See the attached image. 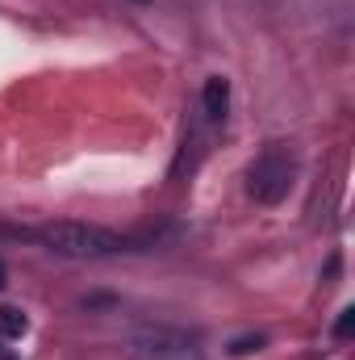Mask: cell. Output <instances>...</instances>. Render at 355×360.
I'll list each match as a JSON object with an SVG mask.
<instances>
[{
    "label": "cell",
    "instance_id": "cell-1",
    "mask_svg": "<svg viewBox=\"0 0 355 360\" xmlns=\"http://www.w3.org/2000/svg\"><path fill=\"white\" fill-rule=\"evenodd\" d=\"M38 243L55 256H67V260H105V256L130 252L126 235H117L109 226H96V222H76V218L38 226Z\"/></svg>",
    "mask_w": 355,
    "mask_h": 360
},
{
    "label": "cell",
    "instance_id": "cell-2",
    "mask_svg": "<svg viewBox=\"0 0 355 360\" xmlns=\"http://www.w3.org/2000/svg\"><path fill=\"white\" fill-rule=\"evenodd\" d=\"M297 184V155L284 143H272L255 155V164L247 168V193L260 205H280Z\"/></svg>",
    "mask_w": 355,
    "mask_h": 360
},
{
    "label": "cell",
    "instance_id": "cell-3",
    "mask_svg": "<svg viewBox=\"0 0 355 360\" xmlns=\"http://www.w3.org/2000/svg\"><path fill=\"white\" fill-rule=\"evenodd\" d=\"M126 360H205V348L196 335L180 327H138L121 344Z\"/></svg>",
    "mask_w": 355,
    "mask_h": 360
},
{
    "label": "cell",
    "instance_id": "cell-4",
    "mask_svg": "<svg viewBox=\"0 0 355 360\" xmlns=\"http://www.w3.org/2000/svg\"><path fill=\"white\" fill-rule=\"evenodd\" d=\"M201 109H205V117H209L213 126L226 122V113H230V80H226V76H209V80H205V89H201Z\"/></svg>",
    "mask_w": 355,
    "mask_h": 360
},
{
    "label": "cell",
    "instance_id": "cell-5",
    "mask_svg": "<svg viewBox=\"0 0 355 360\" xmlns=\"http://www.w3.org/2000/svg\"><path fill=\"white\" fill-rule=\"evenodd\" d=\"M29 331V319L17 306H0V340H21Z\"/></svg>",
    "mask_w": 355,
    "mask_h": 360
},
{
    "label": "cell",
    "instance_id": "cell-6",
    "mask_svg": "<svg viewBox=\"0 0 355 360\" xmlns=\"http://www.w3.org/2000/svg\"><path fill=\"white\" fill-rule=\"evenodd\" d=\"M260 348H264V335H243V340L230 344V356H251V352H260Z\"/></svg>",
    "mask_w": 355,
    "mask_h": 360
},
{
    "label": "cell",
    "instance_id": "cell-7",
    "mask_svg": "<svg viewBox=\"0 0 355 360\" xmlns=\"http://www.w3.org/2000/svg\"><path fill=\"white\" fill-rule=\"evenodd\" d=\"M351 331H355V310H351V306H347V310L339 314V323H335V335H339V340H347Z\"/></svg>",
    "mask_w": 355,
    "mask_h": 360
},
{
    "label": "cell",
    "instance_id": "cell-8",
    "mask_svg": "<svg viewBox=\"0 0 355 360\" xmlns=\"http://www.w3.org/2000/svg\"><path fill=\"white\" fill-rule=\"evenodd\" d=\"M8 285V269H4V260H0V289Z\"/></svg>",
    "mask_w": 355,
    "mask_h": 360
}]
</instances>
